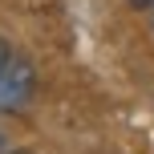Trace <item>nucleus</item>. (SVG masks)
Wrapping results in <instances>:
<instances>
[{
	"label": "nucleus",
	"mask_w": 154,
	"mask_h": 154,
	"mask_svg": "<svg viewBox=\"0 0 154 154\" xmlns=\"http://www.w3.org/2000/svg\"><path fill=\"white\" fill-rule=\"evenodd\" d=\"M8 53H12V49H8V41H4V37H0V61H4V57H8Z\"/></svg>",
	"instance_id": "2"
},
{
	"label": "nucleus",
	"mask_w": 154,
	"mask_h": 154,
	"mask_svg": "<svg viewBox=\"0 0 154 154\" xmlns=\"http://www.w3.org/2000/svg\"><path fill=\"white\" fill-rule=\"evenodd\" d=\"M130 4H134V8H150L154 0H130Z\"/></svg>",
	"instance_id": "3"
},
{
	"label": "nucleus",
	"mask_w": 154,
	"mask_h": 154,
	"mask_svg": "<svg viewBox=\"0 0 154 154\" xmlns=\"http://www.w3.org/2000/svg\"><path fill=\"white\" fill-rule=\"evenodd\" d=\"M8 154H32V150H8Z\"/></svg>",
	"instance_id": "5"
},
{
	"label": "nucleus",
	"mask_w": 154,
	"mask_h": 154,
	"mask_svg": "<svg viewBox=\"0 0 154 154\" xmlns=\"http://www.w3.org/2000/svg\"><path fill=\"white\" fill-rule=\"evenodd\" d=\"M0 154H8V138H4V134H0Z\"/></svg>",
	"instance_id": "4"
},
{
	"label": "nucleus",
	"mask_w": 154,
	"mask_h": 154,
	"mask_svg": "<svg viewBox=\"0 0 154 154\" xmlns=\"http://www.w3.org/2000/svg\"><path fill=\"white\" fill-rule=\"evenodd\" d=\"M150 24H154V16H150Z\"/></svg>",
	"instance_id": "6"
},
{
	"label": "nucleus",
	"mask_w": 154,
	"mask_h": 154,
	"mask_svg": "<svg viewBox=\"0 0 154 154\" xmlns=\"http://www.w3.org/2000/svg\"><path fill=\"white\" fill-rule=\"evenodd\" d=\"M37 93V69L24 53H8L0 61V114H20Z\"/></svg>",
	"instance_id": "1"
}]
</instances>
